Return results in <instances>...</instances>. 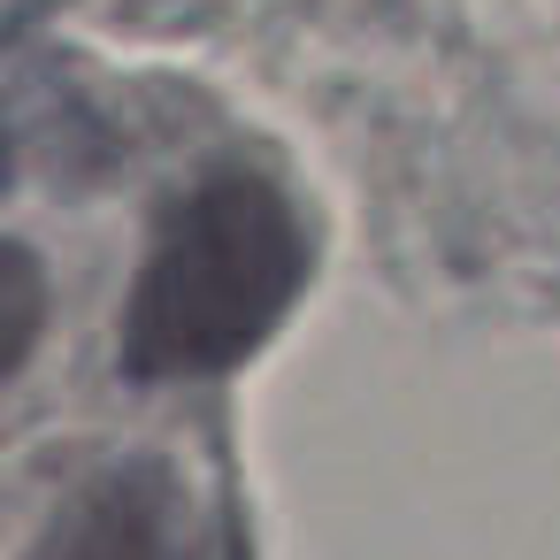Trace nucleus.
Listing matches in <instances>:
<instances>
[{
  "label": "nucleus",
  "instance_id": "obj_1",
  "mask_svg": "<svg viewBox=\"0 0 560 560\" xmlns=\"http://www.w3.org/2000/svg\"><path fill=\"white\" fill-rule=\"evenodd\" d=\"M307 284V231L269 177L192 185L139 261L116 361L131 384H192L254 361Z\"/></svg>",
  "mask_w": 560,
  "mask_h": 560
},
{
  "label": "nucleus",
  "instance_id": "obj_3",
  "mask_svg": "<svg viewBox=\"0 0 560 560\" xmlns=\"http://www.w3.org/2000/svg\"><path fill=\"white\" fill-rule=\"evenodd\" d=\"M47 330V269L32 246L0 238V384H9Z\"/></svg>",
  "mask_w": 560,
  "mask_h": 560
},
{
  "label": "nucleus",
  "instance_id": "obj_2",
  "mask_svg": "<svg viewBox=\"0 0 560 560\" xmlns=\"http://www.w3.org/2000/svg\"><path fill=\"white\" fill-rule=\"evenodd\" d=\"M162 545H170V476L154 460H124L47 522L32 560H162Z\"/></svg>",
  "mask_w": 560,
  "mask_h": 560
}]
</instances>
